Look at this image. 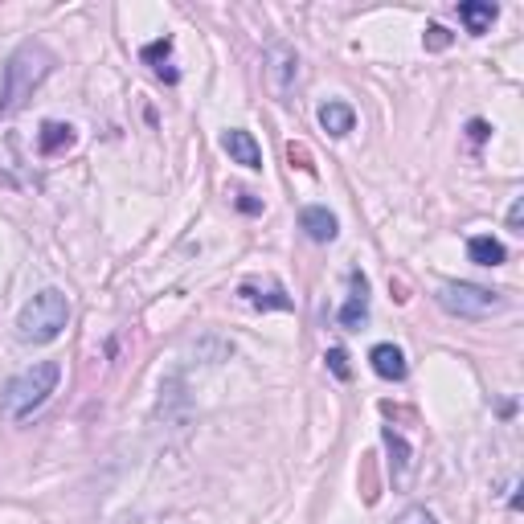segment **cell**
Instances as JSON below:
<instances>
[{"instance_id":"cell-12","label":"cell","mask_w":524,"mask_h":524,"mask_svg":"<svg viewBox=\"0 0 524 524\" xmlns=\"http://www.w3.org/2000/svg\"><path fill=\"white\" fill-rule=\"evenodd\" d=\"M496 5H492V0H467V5H459V21L467 25V33H488L492 29V21H496Z\"/></svg>"},{"instance_id":"cell-18","label":"cell","mask_w":524,"mask_h":524,"mask_svg":"<svg viewBox=\"0 0 524 524\" xmlns=\"http://www.w3.org/2000/svg\"><path fill=\"white\" fill-rule=\"evenodd\" d=\"M451 46V33L443 25H430L426 29V50H447Z\"/></svg>"},{"instance_id":"cell-4","label":"cell","mask_w":524,"mask_h":524,"mask_svg":"<svg viewBox=\"0 0 524 524\" xmlns=\"http://www.w3.org/2000/svg\"><path fill=\"white\" fill-rule=\"evenodd\" d=\"M439 303L451 316H463V320H484V316L504 308L500 291H488L479 283H443L439 287Z\"/></svg>"},{"instance_id":"cell-3","label":"cell","mask_w":524,"mask_h":524,"mask_svg":"<svg viewBox=\"0 0 524 524\" xmlns=\"http://www.w3.org/2000/svg\"><path fill=\"white\" fill-rule=\"evenodd\" d=\"M66 324H70V299L58 287H46L21 308L17 340H25V344H54L66 332Z\"/></svg>"},{"instance_id":"cell-21","label":"cell","mask_w":524,"mask_h":524,"mask_svg":"<svg viewBox=\"0 0 524 524\" xmlns=\"http://www.w3.org/2000/svg\"><path fill=\"white\" fill-rule=\"evenodd\" d=\"M488 131H492V127H488L484 119H471V123H467V136H471L475 144H484V140H488Z\"/></svg>"},{"instance_id":"cell-10","label":"cell","mask_w":524,"mask_h":524,"mask_svg":"<svg viewBox=\"0 0 524 524\" xmlns=\"http://www.w3.org/2000/svg\"><path fill=\"white\" fill-rule=\"evenodd\" d=\"M369 365H373V373L385 377V381H406V373H410V365H406V357H402L398 344H377L373 353H369Z\"/></svg>"},{"instance_id":"cell-1","label":"cell","mask_w":524,"mask_h":524,"mask_svg":"<svg viewBox=\"0 0 524 524\" xmlns=\"http://www.w3.org/2000/svg\"><path fill=\"white\" fill-rule=\"evenodd\" d=\"M54 70V54L41 46V41H25V46L5 62V78H0V115L21 111L33 91L50 78Z\"/></svg>"},{"instance_id":"cell-8","label":"cell","mask_w":524,"mask_h":524,"mask_svg":"<svg viewBox=\"0 0 524 524\" xmlns=\"http://www.w3.org/2000/svg\"><path fill=\"white\" fill-rule=\"evenodd\" d=\"M222 148L230 152V160H234V164H242V168H250V172H258V168H262V148H258V140L250 136V131L230 127L226 136H222Z\"/></svg>"},{"instance_id":"cell-14","label":"cell","mask_w":524,"mask_h":524,"mask_svg":"<svg viewBox=\"0 0 524 524\" xmlns=\"http://www.w3.org/2000/svg\"><path fill=\"white\" fill-rule=\"evenodd\" d=\"M140 58H144V62H148V66H152L164 82H177V78H181L177 70L168 66V58H172V41H168V37H160V41H152V46H144V54H140Z\"/></svg>"},{"instance_id":"cell-11","label":"cell","mask_w":524,"mask_h":524,"mask_svg":"<svg viewBox=\"0 0 524 524\" xmlns=\"http://www.w3.org/2000/svg\"><path fill=\"white\" fill-rule=\"evenodd\" d=\"M320 127L328 131V136H348V131H353L357 127V111L353 107H348V103H324L320 107Z\"/></svg>"},{"instance_id":"cell-2","label":"cell","mask_w":524,"mask_h":524,"mask_svg":"<svg viewBox=\"0 0 524 524\" xmlns=\"http://www.w3.org/2000/svg\"><path fill=\"white\" fill-rule=\"evenodd\" d=\"M62 381V365L58 361H37L29 365L25 373H17L5 393H0V414H5L9 422H25L33 410H41L50 402V393L58 389Z\"/></svg>"},{"instance_id":"cell-13","label":"cell","mask_w":524,"mask_h":524,"mask_svg":"<svg viewBox=\"0 0 524 524\" xmlns=\"http://www.w3.org/2000/svg\"><path fill=\"white\" fill-rule=\"evenodd\" d=\"M70 144H74V127H70V123H58V119L41 123V136H37L41 156H54V152H62V148H70Z\"/></svg>"},{"instance_id":"cell-7","label":"cell","mask_w":524,"mask_h":524,"mask_svg":"<svg viewBox=\"0 0 524 524\" xmlns=\"http://www.w3.org/2000/svg\"><path fill=\"white\" fill-rule=\"evenodd\" d=\"M348 283H353V291H348L344 308H340V328L357 332V328H365V320H369V283H365L361 271L348 275Z\"/></svg>"},{"instance_id":"cell-22","label":"cell","mask_w":524,"mask_h":524,"mask_svg":"<svg viewBox=\"0 0 524 524\" xmlns=\"http://www.w3.org/2000/svg\"><path fill=\"white\" fill-rule=\"evenodd\" d=\"M238 209H242V213H258L262 205H258V201H254L250 193H238Z\"/></svg>"},{"instance_id":"cell-17","label":"cell","mask_w":524,"mask_h":524,"mask_svg":"<svg viewBox=\"0 0 524 524\" xmlns=\"http://www.w3.org/2000/svg\"><path fill=\"white\" fill-rule=\"evenodd\" d=\"M328 369L340 377V381H348V377H353V369H348V353H344V348H328Z\"/></svg>"},{"instance_id":"cell-16","label":"cell","mask_w":524,"mask_h":524,"mask_svg":"<svg viewBox=\"0 0 524 524\" xmlns=\"http://www.w3.org/2000/svg\"><path fill=\"white\" fill-rule=\"evenodd\" d=\"M385 447H389V455H393V463H398L402 471H406V463H410V447L398 439V434H393L389 426H385Z\"/></svg>"},{"instance_id":"cell-6","label":"cell","mask_w":524,"mask_h":524,"mask_svg":"<svg viewBox=\"0 0 524 524\" xmlns=\"http://www.w3.org/2000/svg\"><path fill=\"white\" fill-rule=\"evenodd\" d=\"M238 295L250 303V308H262V312H291V295L283 291L279 279H267V283L246 279V283L238 287Z\"/></svg>"},{"instance_id":"cell-20","label":"cell","mask_w":524,"mask_h":524,"mask_svg":"<svg viewBox=\"0 0 524 524\" xmlns=\"http://www.w3.org/2000/svg\"><path fill=\"white\" fill-rule=\"evenodd\" d=\"M520 222H524V197H516V201H512V209H508V230H516V234H520Z\"/></svg>"},{"instance_id":"cell-15","label":"cell","mask_w":524,"mask_h":524,"mask_svg":"<svg viewBox=\"0 0 524 524\" xmlns=\"http://www.w3.org/2000/svg\"><path fill=\"white\" fill-rule=\"evenodd\" d=\"M467 254H471V262H479V267H500L504 262V246L496 238H488V234H475L467 242Z\"/></svg>"},{"instance_id":"cell-9","label":"cell","mask_w":524,"mask_h":524,"mask_svg":"<svg viewBox=\"0 0 524 524\" xmlns=\"http://www.w3.org/2000/svg\"><path fill=\"white\" fill-rule=\"evenodd\" d=\"M299 230L312 242H336L340 222H336V213H328L324 205H308V209H299Z\"/></svg>"},{"instance_id":"cell-5","label":"cell","mask_w":524,"mask_h":524,"mask_svg":"<svg viewBox=\"0 0 524 524\" xmlns=\"http://www.w3.org/2000/svg\"><path fill=\"white\" fill-rule=\"evenodd\" d=\"M262 66H267V86L271 95L279 103H291L295 86H299V54L295 46H287V41H271L267 46V58H262Z\"/></svg>"},{"instance_id":"cell-19","label":"cell","mask_w":524,"mask_h":524,"mask_svg":"<svg viewBox=\"0 0 524 524\" xmlns=\"http://www.w3.org/2000/svg\"><path fill=\"white\" fill-rule=\"evenodd\" d=\"M398 524H439V520H434L426 508H410V512L398 516Z\"/></svg>"}]
</instances>
